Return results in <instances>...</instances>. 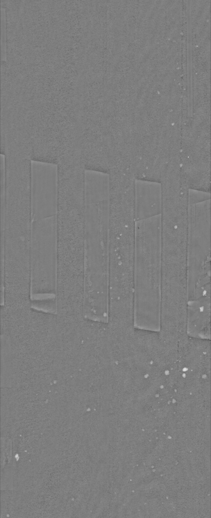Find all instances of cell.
<instances>
[{"instance_id":"cell-3","label":"cell","mask_w":211,"mask_h":518,"mask_svg":"<svg viewBox=\"0 0 211 518\" xmlns=\"http://www.w3.org/2000/svg\"><path fill=\"white\" fill-rule=\"evenodd\" d=\"M161 214L136 221L132 320L139 330H161Z\"/></svg>"},{"instance_id":"cell-11","label":"cell","mask_w":211,"mask_h":518,"mask_svg":"<svg viewBox=\"0 0 211 518\" xmlns=\"http://www.w3.org/2000/svg\"><path fill=\"white\" fill-rule=\"evenodd\" d=\"M185 320L188 336L198 339H210V296L187 300Z\"/></svg>"},{"instance_id":"cell-12","label":"cell","mask_w":211,"mask_h":518,"mask_svg":"<svg viewBox=\"0 0 211 518\" xmlns=\"http://www.w3.org/2000/svg\"><path fill=\"white\" fill-rule=\"evenodd\" d=\"M109 173L85 169V190L86 204L109 199Z\"/></svg>"},{"instance_id":"cell-1","label":"cell","mask_w":211,"mask_h":518,"mask_svg":"<svg viewBox=\"0 0 211 518\" xmlns=\"http://www.w3.org/2000/svg\"><path fill=\"white\" fill-rule=\"evenodd\" d=\"M109 213V317L132 318L136 220L134 191L124 187L110 192Z\"/></svg>"},{"instance_id":"cell-10","label":"cell","mask_w":211,"mask_h":518,"mask_svg":"<svg viewBox=\"0 0 211 518\" xmlns=\"http://www.w3.org/2000/svg\"><path fill=\"white\" fill-rule=\"evenodd\" d=\"M134 199L136 221L161 214L163 205L162 183L135 178Z\"/></svg>"},{"instance_id":"cell-9","label":"cell","mask_w":211,"mask_h":518,"mask_svg":"<svg viewBox=\"0 0 211 518\" xmlns=\"http://www.w3.org/2000/svg\"><path fill=\"white\" fill-rule=\"evenodd\" d=\"M58 180L57 164L31 160V202L32 221L56 214Z\"/></svg>"},{"instance_id":"cell-13","label":"cell","mask_w":211,"mask_h":518,"mask_svg":"<svg viewBox=\"0 0 211 518\" xmlns=\"http://www.w3.org/2000/svg\"><path fill=\"white\" fill-rule=\"evenodd\" d=\"M210 199L209 192L189 189L188 190V204H193Z\"/></svg>"},{"instance_id":"cell-2","label":"cell","mask_w":211,"mask_h":518,"mask_svg":"<svg viewBox=\"0 0 211 518\" xmlns=\"http://www.w3.org/2000/svg\"><path fill=\"white\" fill-rule=\"evenodd\" d=\"M187 200L163 199L162 318L185 319L187 301Z\"/></svg>"},{"instance_id":"cell-4","label":"cell","mask_w":211,"mask_h":518,"mask_svg":"<svg viewBox=\"0 0 211 518\" xmlns=\"http://www.w3.org/2000/svg\"><path fill=\"white\" fill-rule=\"evenodd\" d=\"M85 212V202L57 203V313L78 311L83 315Z\"/></svg>"},{"instance_id":"cell-7","label":"cell","mask_w":211,"mask_h":518,"mask_svg":"<svg viewBox=\"0 0 211 518\" xmlns=\"http://www.w3.org/2000/svg\"><path fill=\"white\" fill-rule=\"evenodd\" d=\"M30 307L57 314V223L55 215L32 221L30 250Z\"/></svg>"},{"instance_id":"cell-6","label":"cell","mask_w":211,"mask_h":518,"mask_svg":"<svg viewBox=\"0 0 211 518\" xmlns=\"http://www.w3.org/2000/svg\"><path fill=\"white\" fill-rule=\"evenodd\" d=\"M31 207L1 209V306L30 307Z\"/></svg>"},{"instance_id":"cell-8","label":"cell","mask_w":211,"mask_h":518,"mask_svg":"<svg viewBox=\"0 0 211 518\" xmlns=\"http://www.w3.org/2000/svg\"><path fill=\"white\" fill-rule=\"evenodd\" d=\"M187 300L210 296V199L188 205Z\"/></svg>"},{"instance_id":"cell-5","label":"cell","mask_w":211,"mask_h":518,"mask_svg":"<svg viewBox=\"0 0 211 518\" xmlns=\"http://www.w3.org/2000/svg\"><path fill=\"white\" fill-rule=\"evenodd\" d=\"M109 200L86 204L85 212L83 317L103 323L110 319Z\"/></svg>"}]
</instances>
